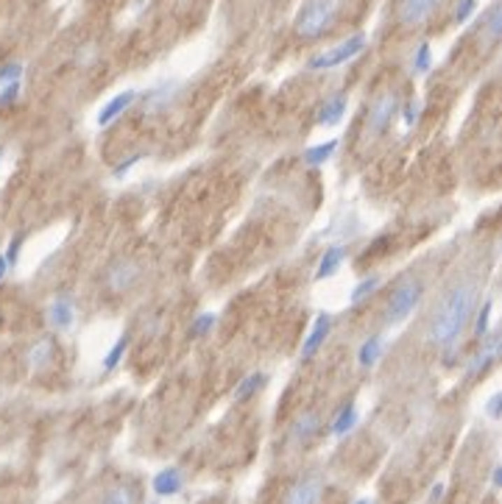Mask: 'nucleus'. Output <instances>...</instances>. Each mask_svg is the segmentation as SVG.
<instances>
[{
    "label": "nucleus",
    "mask_w": 502,
    "mask_h": 504,
    "mask_svg": "<svg viewBox=\"0 0 502 504\" xmlns=\"http://www.w3.org/2000/svg\"><path fill=\"white\" fill-rule=\"evenodd\" d=\"M399 112H402V123H405V128H413V126L419 123V117H422V101L410 98L405 106H399Z\"/></svg>",
    "instance_id": "28"
},
{
    "label": "nucleus",
    "mask_w": 502,
    "mask_h": 504,
    "mask_svg": "<svg viewBox=\"0 0 502 504\" xmlns=\"http://www.w3.org/2000/svg\"><path fill=\"white\" fill-rule=\"evenodd\" d=\"M475 6H478V0H458V6H455V22H458V25L466 22V20L472 17Z\"/></svg>",
    "instance_id": "32"
},
{
    "label": "nucleus",
    "mask_w": 502,
    "mask_h": 504,
    "mask_svg": "<svg viewBox=\"0 0 502 504\" xmlns=\"http://www.w3.org/2000/svg\"><path fill=\"white\" fill-rule=\"evenodd\" d=\"M433 64V50H430V42H422L416 56H413V73H427Z\"/></svg>",
    "instance_id": "29"
},
{
    "label": "nucleus",
    "mask_w": 502,
    "mask_h": 504,
    "mask_svg": "<svg viewBox=\"0 0 502 504\" xmlns=\"http://www.w3.org/2000/svg\"><path fill=\"white\" fill-rule=\"evenodd\" d=\"M363 47H366V36H363V34H354V36L338 42L335 47L313 56V59L307 61V70H332V67H340V64L352 61L357 53H363Z\"/></svg>",
    "instance_id": "5"
},
{
    "label": "nucleus",
    "mask_w": 502,
    "mask_h": 504,
    "mask_svg": "<svg viewBox=\"0 0 502 504\" xmlns=\"http://www.w3.org/2000/svg\"><path fill=\"white\" fill-rule=\"evenodd\" d=\"M346 109H349V98H346L343 92H335V95H329V98L321 103V109H318V114H315V123H318V126H338V123L343 120Z\"/></svg>",
    "instance_id": "14"
},
{
    "label": "nucleus",
    "mask_w": 502,
    "mask_h": 504,
    "mask_svg": "<svg viewBox=\"0 0 502 504\" xmlns=\"http://www.w3.org/2000/svg\"><path fill=\"white\" fill-rule=\"evenodd\" d=\"M129 343H131L129 334H120V337L115 340V346L109 348V354H106V360H103V371H106V373H112V371L123 362V357H126V351H129Z\"/></svg>",
    "instance_id": "24"
},
{
    "label": "nucleus",
    "mask_w": 502,
    "mask_h": 504,
    "mask_svg": "<svg viewBox=\"0 0 502 504\" xmlns=\"http://www.w3.org/2000/svg\"><path fill=\"white\" fill-rule=\"evenodd\" d=\"M73 320H76V304H73V298H70V295L53 298L50 306H48V323H50V329L67 332V329L73 326Z\"/></svg>",
    "instance_id": "10"
},
{
    "label": "nucleus",
    "mask_w": 502,
    "mask_h": 504,
    "mask_svg": "<svg viewBox=\"0 0 502 504\" xmlns=\"http://www.w3.org/2000/svg\"><path fill=\"white\" fill-rule=\"evenodd\" d=\"M343 259H346V249H343V246H332V249H327L324 256H321V262H318V267H315V279L321 281V279L335 276V273H338V267L343 265Z\"/></svg>",
    "instance_id": "17"
},
{
    "label": "nucleus",
    "mask_w": 502,
    "mask_h": 504,
    "mask_svg": "<svg viewBox=\"0 0 502 504\" xmlns=\"http://www.w3.org/2000/svg\"><path fill=\"white\" fill-rule=\"evenodd\" d=\"M329 332H332V318L324 312V315L315 318V323H313V329H310V334H307V340L301 346V360H313L318 354V348L327 343Z\"/></svg>",
    "instance_id": "12"
},
{
    "label": "nucleus",
    "mask_w": 502,
    "mask_h": 504,
    "mask_svg": "<svg viewBox=\"0 0 502 504\" xmlns=\"http://www.w3.org/2000/svg\"><path fill=\"white\" fill-rule=\"evenodd\" d=\"M444 0H402L399 3V20L405 25H422Z\"/></svg>",
    "instance_id": "13"
},
{
    "label": "nucleus",
    "mask_w": 502,
    "mask_h": 504,
    "mask_svg": "<svg viewBox=\"0 0 502 504\" xmlns=\"http://www.w3.org/2000/svg\"><path fill=\"white\" fill-rule=\"evenodd\" d=\"M380 284H382L380 276H366V279H360V281L354 284V290H352V306L363 304L366 298H371V295L380 290Z\"/></svg>",
    "instance_id": "23"
},
{
    "label": "nucleus",
    "mask_w": 502,
    "mask_h": 504,
    "mask_svg": "<svg viewBox=\"0 0 502 504\" xmlns=\"http://www.w3.org/2000/svg\"><path fill=\"white\" fill-rule=\"evenodd\" d=\"M151 504H159V502H151Z\"/></svg>",
    "instance_id": "41"
},
{
    "label": "nucleus",
    "mask_w": 502,
    "mask_h": 504,
    "mask_svg": "<svg viewBox=\"0 0 502 504\" xmlns=\"http://www.w3.org/2000/svg\"><path fill=\"white\" fill-rule=\"evenodd\" d=\"M265 379H268V376L259 373V371H254V373H249L246 379H241V385H238L235 393H232V401H238V404H241V401H249L251 396L265 385Z\"/></svg>",
    "instance_id": "20"
},
{
    "label": "nucleus",
    "mask_w": 502,
    "mask_h": 504,
    "mask_svg": "<svg viewBox=\"0 0 502 504\" xmlns=\"http://www.w3.org/2000/svg\"><path fill=\"white\" fill-rule=\"evenodd\" d=\"M422 295H424V281H422V279H405V281H399L396 290L391 292L388 304H385V315H382L385 323H388V326H399L402 320H408V315L419 306Z\"/></svg>",
    "instance_id": "3"
},
{
    "label": "nucleus",
    "mask_w": 502,
    "mask_h": 504,
    "mask_svg": "<svg viewBox=\"0 0 502 504\" xmlns=\"http://www.w3.org/2000/svg\"><path fill=\"white\" fill-rule=\"evenodd\" d=\"M399 106H402V101H399L396 92H382V95H377V98L371 101L368 112H366V140L380 137V134L396 120Z\"/></svg>",
    "instance_id": "4"
},
{
    "label": "nucleus",
    "mask_w": 502,
    "mask_h": 504,
    "mask_svg": "<svg viewBox=\"0 0 502 504\" xmlns=\"http://www.w3.org/2000/svg\"><path fill=\"white\" fill-rule=\"evenodd\" d=\"M492 312H494V301L489 298V301H483V309L478 312V318H475V334L483 340L486 334H489V323H492Z\"/></svg>",
    "instance_id": "26"
},
{
    "label": "nucleus",
    "mask_w": 502,
    "mask_h": 504,
    "mask_svg": "<svg viewBox=\"0 0 502 504\" xmlns=\"http://www.w3.org/2000/svg\"><path fill=\"white\" fill-rule=\"evenodd\" d=\"M6 273H8V265H6V259H3V253H0V281H3Z\"/></svg>",
    "instance_id": "38"
},
{
    "label": "nucleus",
    "mask_w": 502,
    "mask_h": 504,
    "mask_svg": "<svg viewBox=\"0 0 502 504\" xmlns=\"http://www.w3.org/2000/svg\"><path fill=\"white\" fill-rule=\"evenodd\" d=\"M321 494H324V482H321V477L313 474V477H304L290 485V491L285 494V504H318Z\"/></svg>",
    "instance_id": "8"
},
{
    "label": "nucleus",
    "mask_w": 502,
    "mask_h": 504,
    "mask_svg": "<svg viewBox=\"0 0 502 504\" xmlns=\"http://www.w3.org/2000/svg\"><path fill=\"white\" fill-rule=\"evenodd\" d=\"M500 34H502V8L500 3H494L492 11H489V17H486V42H489V45H497Z\"/></svg>",
    "instance_id": "25"
},
{
    "label": "nucleus",
    "mask_w": 502,
    "mask_h": 504,
    "mask_svg": "<svg viewBox=\"0 0 502 504\" xmlns=\"http://www.w3.org/2000/svg\"><path fill=\"white\" fill-rule=\"evenodd\" d=\"M50 360H53V340L50 337H39L25 354V362H28L31 371H39V368L50 365Z\"/></svg>",
    "instance_id": "16"
},
{
    "label": "nucleus",
    "mask_w": 502,
    "mask_h": 504,
    "mask_svg": "<svg viewBox=\"0 0 502 504\" xmlns=\"http://www.w3.org/2000/svg\"><path fill=\"white\" fill-rule=\"evenodd\" d=\"M500 480H502V468L500 466H494V471H492V482H494V488L500 485Z\"/></svg>",
    "instance_id": "37"
},
{
    "label": "nucleus",
    "mask_w": 502,
    "mask_h": 504,
    "mask_svg": "<svg viewBox=\"0 0 502 504\" xmlns=\"http://www.w3.org/2000/svg\"><path fill=\"white\" fill-rule=\"evenodd\" d=\"M182 488H185V474H182V468H176V466L157 471L154 480H151V491H154V496H159V499H171V496L182 494Z\"/></svg>",
    "instance_id": "9"
},
{
    "label": "nucleus",
    "mask_w": 502,
    "mask_h": 504,
    "mask_svg": "<svg viewBox=\"0 0 502 504\" xmlns=\"http://www.w3.org/2000/svg\"><path fill=\"white\" fill-rule=\"evenodd\" d=\"M354 504H371V502H368V499H357Z\"/></svg>",
    "instance_id": "39"
},
{
    "label": "nucleus",
    "mask_w": 502,
    "mask_h": 504,
    "mask_svg": "<svg viewBox=\"0 0 502 504\" xmlns=\"http://www.w3.org/2000/svg\"><path fill=\"white\" fill-rule=\"evenodd\" d=\"M20 75H22V64L20 61H6L0 67V87L11 84V81H20Z\"/></svg>",
    "instance_id": "31"
},
{
    "label": "nucleus",
    "mask_w": 502,
    "mask_h": 504,
    "mask_svg": "<svg viewBox=\"0 0 502 504\" xmlns=\"http://www.w3.org/2000/svg\"><path fill=\"white\" fill-rule=\"evenodd\" d=\"M213 326H215V315L213 312H201L193 320V326H190V337H204L207 332H213Z\"/></svg>",
    "instance_id": "30"
},
{
    "label": "nucleus",
    "mask_w": 502,
    "mask_h": 504,
    "mask_svg": "<svg viewBox=\"0 0 502 504\" xmlns=\"http://www.w3.org/2000/svg\"><path fill=\"white\" fill-rule=\"evenodd\" d=\"M137 101V92L134 89H126V92H120V95H115V98H109L106 101V106L98 112V117H95V123H98V128H106V126H112L131 103Z\"/></svg>",
    "instance_id": "11"
},
{
    "label": "nucleus",
    "mask_w": 502,
    "mask_h": 504,
    "mask_svg": "<svg viewBox=\"0 0 502 504\" xmlns=\"http://www.w3.org/2000/svg\"><path fill=\"white\" fill-rule=\"evenodd\" d=\"M137 162H140V154H137V156H129L126 162H120V165L115 168V173H112V176H115V179H123V176H126V173H129V170H131Z\"/></svg>",
    "instance_id": "35"
},
{
    "label": "nucleus",
    "mask_w": 502,
    "mask_h": 504,
    "mask_svg": "<svg viewBox=\"0 0 502 504\" xmlns=\"http://www.w3.org/2000/svg\"><path fill=\"white\" fill-rule=\"evenodd\" d=\"M22 243H25V235H22V232H20V235H14V237L8 240L6 251H3V259H6L8 270H14V267H17V262H20V251H22Z\"/></svg>",
    "instance_id": "27"
},
{
    "label": "nucleus",
    "mask_w": 502,
    "mask_h": 504,
    "mask_svg": "<svg viewBox=\"0 0 502 504\" xmlns=\"http://www.w3.org/2000/svg\"><path fill=\"white\" fill-rule=\"evenodd\" d=\"M335 151H338V140H327V142H318V145H310V148H304V162L310 165V168H321L324 162H329L332 156H335Z\"/></svg>",
    "instance_id": "18"
},
{
    "label": "nucleus",
    "mask_w": 502,
    "mask_h": 504,
    "mask_svg": "<svg viewBox=\"0 0 502 504\" xmlns=\"http://www.w3.org/2000/svg\"><path fill=\"white\" fill-rule=\"evenodd\" d=\"M0 162H3V148H0Z\"/></svg>",
    "instance_id": "40"
},
{
    "label": "nucleus",
    "mask_w": 502,
    "mask_h": 504,
    "mask_svg": "<svg viewBox=\"0 0 502 504\" xmlns=\"http://www.w3.org/2000/svg\"><path fill=\"white\" fill-rule=\"evenodd\" d=\"M340 3L343 0H304L296 14V34L304 39L324 36L340 11Z\"/></svg>",
    "instance_id": "2"
},
{
    "label": "nucleus",
    "mask_w": 502,
    "mask_h": 504,
    "mask_svg": "<svg viewBox=\"0 0 502 504\" xmlns=\"http://www.w3.org/2000/svg\"><path fill=\"white\" fill-rule=\"evenodd\" d=\"M17 95H20V81L3 84V89H0V106H8V103H14V101H17Z\"/></svg>",
    "instance_id": "33"
},
{
    "label": "nucleus",
    "mask_w": 502,
    "mask_h": 504,
    "mask_svg": "<svg viewBox=\"0 0 502 504\" xmlns=\"http://www.w3.org/2000/svg\"><path fill=\"white\" fill-rule=\"evenodd\" d=\"M444 491H447V485H444V482H436V485H433V491H430V504H438V502H441Z\"/></svg>",
    "instance_id": "36"
},
{
    "label": "nucleus",
    "mask_w": 502,
    "mask_h": 504,
    "mask_svg": "<svg viewBox=\"0 0 502 504\" xmlns=\"http://www.w3.org/2000/svg\"><path fill=\"white\" fill-rule=\"evenodd\" d=\"M318 429H321L318 413H304V415H299V418L293 421V427H290V440L304 446V443H310V440L318 435Z\"/></svg>",
    "instance_id": "15"
},
{
    "label": "nucleus",
    "mask_w": 502,
    "mask_h": 504,
    "mask_svg": "<svg viewBox=\"0 0 502 504\" xmlns=\"http://www.w3.org/2000/svg\"><path fill=\"white\" fill-rule=\"evenodd\" d=\"M382 348H385V337H382V334L368 337V340L360 346V351H357V362H360V368H371V365H377V360H380V354H382Z\"/></svg>",
    "instance_id": "19"
},
{
    "label": "nucleus",
    "mask_w": 502,
    "mask_h": 504,
    "mask_svg": "<svg viewBox=\"0 0 502 504\" xmlns=\"http://www.w3.org/2000/svg\"><path fill=\"white\" fill-rule=\"evenodd\" d=\"M140 276H143V267H140L134 259L123 256V259H115V262L106 267L103 281H106V290H109V292H129L131 287L140 284Z\"/></svg>",
    "instance_id": "6"
},
{
    "label": "nucleus",
    "mask_w": 502,
    "mask_h": 504,
    "mask_svg": "<svg viewBox=\"0 0 502 504\" xmlns=\"http://www.w3.org/2000/svg\"><path fill=\"white\" fill-rule=\"evenodd\" d=\"M140 494L134 485H115L112 491H106V496L101 499V504H137Z\"/></svg>",
    "instance_id": "22"
},
{
    "label": "nucleus",
    "mask_w": 502,
    "mask_h": 504,
    "mask_svg": "<svg viewBox=\"0 0 502 504\" xmlns=\"http://www.w3.org/2000/svg\"><path fill=\"white\" fill-rule=\"evenodd\" d=\"M357 407L354 404H346L340 413H338V418L332 421V435L335 438H343V435H349L354 427H357Z\"/></svg>",
    "instance_id": "21"
},
{
    "label": "nucleus",
    "mask_w": 502,
    "mask_h": 504,
    "mask_svg": "<svg viewBox=\"0 0 502 504\" xmlns=\"http://www.w3.org/2000/svg\"><path fill=\"white\" fill-rule=\"evenodd\" d=\"M480 301V287L472 279H464L458 284H452L441 304L436 306V312L430 315L427 323V343L436 348H450L455 346V340L464 334V329L472 320V312Z\"/></svg>",
    "instance_id": "1"
},
{
    "label": "nucleus",
    "mask_w": 502,
    "mask_h": 504,
    "mask_svg": "<svg viewBox=\"0 0 502 504\" xmlns=\"http://www.w3.org/2000/svg\"><path fill=\"white\" fill-rule=\"evenodd\" d=\"M497 354H500V334L492 332V334H486V337L480 340V348L472 354V360H469V365H466V376L483 373V371L497 360Z\"/></svg>",
    "instance_id": "7"
},
{
    "label": "nucleus",
    "mask_w": 502,
    "mask_h": 504,
    "mask_svg": "<svg viewBox=\"0 0 502 504\" xmlns=\"http://www.w3.org/2000/svg\"><path fill=\"white\" fill-rule=\"evenodd\" d=\"M486 415H489V418H494V421L502 415V393H494V396L489 399V404H486Z\"/></svg>",
    "instance_id": "34"
}]
</instances>
